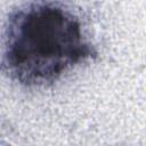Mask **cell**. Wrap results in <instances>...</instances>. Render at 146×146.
Masks as SVG:
<instances>
[{"mask_svg": "<svg viewBox=\"0 0 146 146\" xmlns=\"http://www.w3.org/2000/svg\"><path fill=\"white\" fill-rule=\"evenodd\" d=\"M96 55L83 35L80 19L59 5L33 1L8 17L2 65L7 75L19 84L49 86Z\"/></svg>", "mask_w": 146, "mask_h": 146, "instance_id": "1", "label": "cell"}]
</instances>
